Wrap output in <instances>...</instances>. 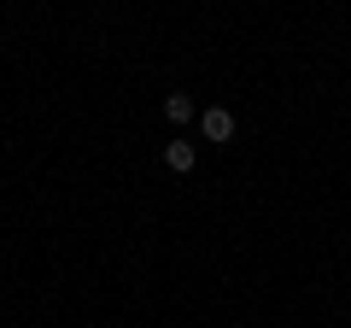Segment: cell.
Listing matches in <instances>:
<instances>
[{
  "instance_id": "cell-2",
  "label": "cell",
  "mask_w": 351,
  "mask_h": 328,
  "mask_svg": "<svg viewBox=\"0 0 351 328\" xmlns=\"http://www.w3.org/2000/svg\"><path fill=\"white\" fill-rule=\"evenodd\" d=\"M164 117H170V124H193V117H199V106H193V94H164Z\"/></svg>"
},
{
  "instance_id": "cell-1",
  "label": "cell",
  "mask_w": 351,
  "mask_h": 328,
  "mask_svg": "<svg viewBox=\"0 0 351 328\" xmlns=\"http://www.w3.org/2000/svg\"><path fill=\"white\" fill-rule=\"evenodd\" d=\"M199 135L205 141H234V112H228V106H205L199 112Z\"/></svg>"
},
{
  "instance_id": "cell-3",
  "label": "cell",
  "mask_w": 351,
  "mask_h": 328,
  "mask_svg": "<svg viewBox=\"0 0 351 328\" xmlns=\"http://www.w3.org/2000/svg\"><path fill=\"white\" fill-rule=\"evenodd\" d=\"M164 164H170V170H193V164H199V147H193V141H170V147H164Z\"/></svg>"
}]
</instances>
